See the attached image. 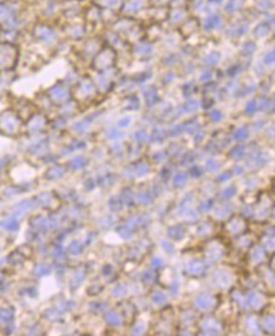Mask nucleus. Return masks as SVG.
Segmentation results:
<instances>
[{
    "label": "nucleus",
    "mask_w": 275,
    "mask_h": 336,
    "mask_svg": "<svg viewBox=\"0 0 275 336\" xmlns=\"http://www.w3.org/2000/svg\"><path fill=\"white\" fill-rule=\"evenodd\" d=\"M225 193L222 194V196H225V198H229V196H231V195H234L235 194V189H232V188H230V189H227V190H224Z\"/></svg>",
    "instance_id": "nucleus-1"
}]
</instances>
